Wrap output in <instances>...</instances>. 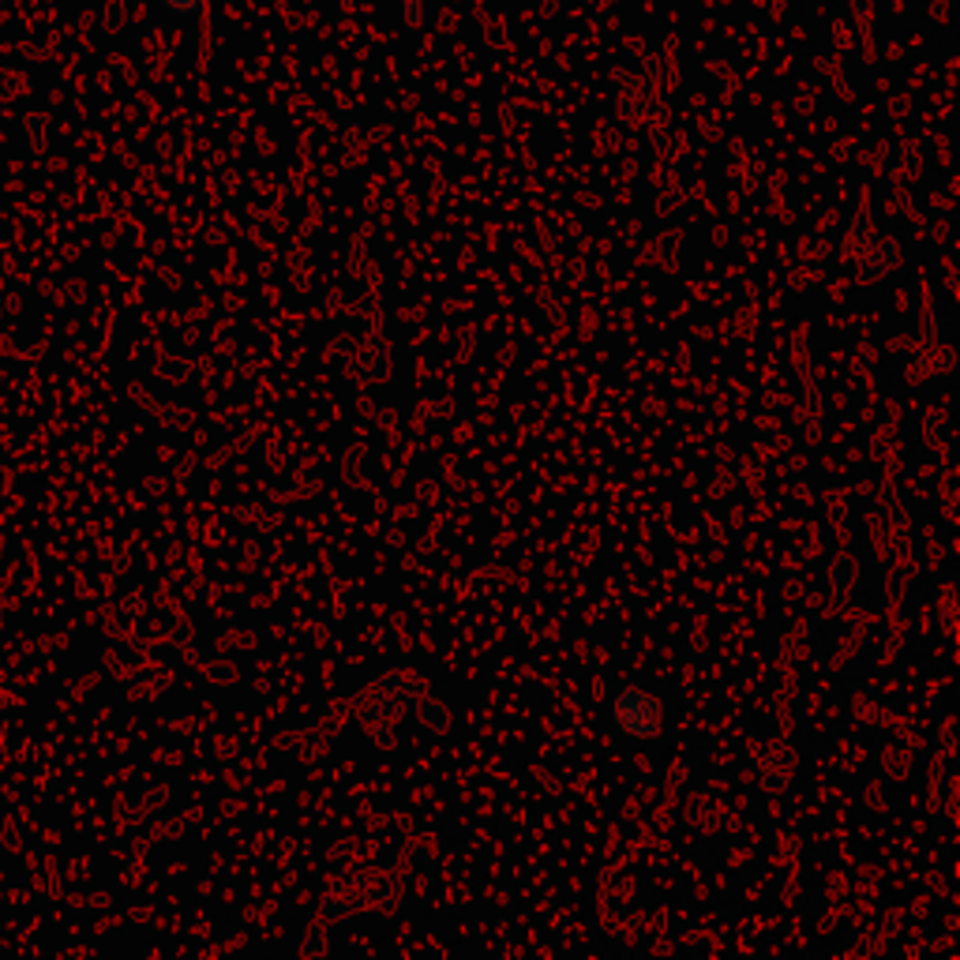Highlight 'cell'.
<instances>
[{"instance_id": "cell-1", "label": "cell", "mask_w": 960, "mask_h": 960, "mask_svg": "<svg viewBox=\"0 0 960 960\" xmlns=\"http://www.w3.org/2000/svg\"><path fill=\"white\" fill-rule=\"evenodd\" d=\"M166 4H173V8H188V4H192V0H166Z\"/></svg>"}]
</instances>
